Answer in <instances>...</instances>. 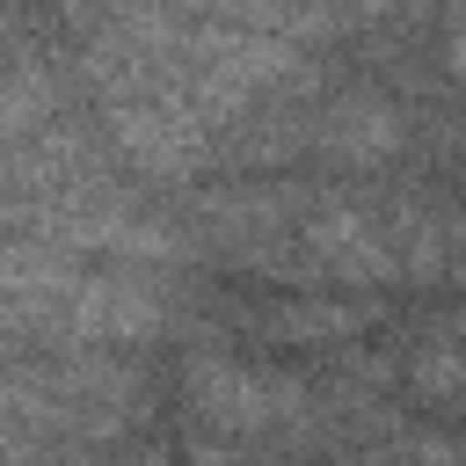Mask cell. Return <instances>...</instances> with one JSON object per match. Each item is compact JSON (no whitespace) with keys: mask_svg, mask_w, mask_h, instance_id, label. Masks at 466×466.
Here are the masks:
<instances>
[{"mask_svg":"<svg viewBox=\"0 0 466 466\" xmlns=\"http://www.w3.org/2000/svg\"><path fill=\"white\" fill-rule=\"evenodd\" d=\"M175 7H211V0H175Z\"/></svg>","mask_w":466,"mask_h":466,"instance_id":"10","label":"cell"},{"mask_svg":"<svg viewBox=\"0 0 466 466\" xmlns=\"http://www.w3.org/2000/svg\"><path fill=\"white\" fill-rule=\"evenodd\" d=\"M44 116H58V80H44V66H36V58H15V87H7V138H15V146H29V131H36Z\"/></svg>","mask_w":466,"mask_h":466,"instance_id":"6","label":"cell"},{"mask_svg":"<svg viewBox=\"0 0 466 466\" xmlns=\"http://www.w3.org/2000/svg\"><path fill=\"white\" fill-rule=\"evenodd\" d=\"M451 342H466V313H459V320H451Z\"/></svg>","mask_w":466,"mask_h":466,"instance_id":"9","label":"cell"},{"mask_svg":"<svg viewBox=\"0 0 466 466\" xmlns=\"http://www.w3.org/2000/svg\"><path fill=\"white\" fill-rule=\"evenodd\" d=\"M408 379H415L422 393H466V342L415 350V357H408Z\"/></svg>","mask_w":466,"mask_h":466,"instance_id":"7","label":"cell"},{"mask_svg":"<svg viewBox=\"0 0 466 466\" xmlns=\"http://www.w3.org/2000/svg\"><path fill=\"white\" fill-rule=\"evenodd\" d=\"M444 51H451V73L466 80V0H451V44Z\"/></svg>","mask_w":466,"mask_h":466,"instance_id":"8","label":"cell"},{"mask_svg":"<svg viewBox=\"0 0 466 466\" xmlns=\"http://www.w3.org/2000/svg\"><path fill=\"white\" fill-rule=\"evenodd\" d=\"M189 400L218 430H262V422H277V415L299 408V386L262 379V371H240V364H218V357H197L189 364Z\"/></svg>","mask_w":466,"mask_h":466,"instance_id":"2","label":"cell"},{"mask_svg":"<svg viewBox=\"0 0 466 466\" xmlns=\"http://www.w3.org/2000/svg\"><path fill=\"white\" fill-rule=\"evenodd\" d=\"M400 138H408V124H400V109L379 102V95H350V102H335V109L320 116V146H328L335 160H350V167L393 160Z\"/></svg>","mask_w":466,"mask_h":466,"instance_id":"4","label":"cell"},{"mask_svg":"<svg viewBox=\"0 0 466 466\" xmlns=\"http://www.w3.org/2000/svg\"><path fill=\"white\" fill-rule=\"evenodd\" d=\"M102 124H109V138L146 167V175H197L204 167V153H211V131L189 116V109H175V102H153V95H138V102H102Z\"/></svg>","mask_w":466,"mask_h":466,"instance_id":"1","label":"cell"},{"mask_svg":"<svg viewBox=\"0 0 466 466\" xmlns=\"http://www.w3.org/2000/svg\"><path fill=\"white\" fill-rule=\"evenodd\" d=\"M371 320V306H342V299H284L277 306V335L284 342H335V335H350V328H364Z\"/></svg>","mask_w":466,"mask_h":466,"instance_id":"5","label":"cell"},{"mask_svg":"<svg viewBox=\"0 0 466 466\" xmlns=\"http://www.w3.org/2000/svg\"><path fill=\"white\" fill-rule=\"evenodd\" d=\"M306 255L328 277H364V284L400 277V248H386V233H371V218L364 211H342V204L306 226Z\"/></svg>","mask_w":466,"mask_h":466,"instance_id":"3","label":"cell"},{"mask_svg":"<svg viewBox=\"0 0 466 466\" xmlns=\"http://www.w3.org/2000/svg\"><path fill=\"white\" fill-rule=\"evenodd\" d=\"M371 466H400V459H371Z\"/></svg>","mask_w":466,"mask_h":466,"instance_id":"11","label":"cell"}]
</instances>
